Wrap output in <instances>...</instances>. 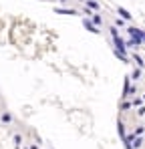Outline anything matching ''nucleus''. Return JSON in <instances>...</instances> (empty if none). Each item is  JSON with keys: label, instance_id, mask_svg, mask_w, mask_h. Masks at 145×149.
<instances>
[{"label": "nucleus", "instance_id": "nucleus-1", "mask_svg": "<svg viewBox=\"0 0 145 149\" xmlns=\"http://www.w3.org/2000/svg\"><path fill=\"white\" fill-rule=\"evenodd\" d=\"M111 34H113V42H115V49H117V54L123 58V60H127V54H125V45H123V40L119 38V34H117V30H115V26H111Z\"/></svg>", "mask_w": 145, "mask_h": 149}, {"label": "nucleus", "instance_id": "nucleus-7", "mask_svg": "<svg viewBox=\"0 0 145 149\" xmlns=\"http://www.w3.org/2000/svg\"><path fill=\"white\" fill-rule=\"evenodd\" d=\"M89 6H91V8H95V10L99 8V4H97V2H93V0H89Z\"/></svg>", "mask_w": 145, "mask_h": 149}, {"label": "nucleus", "instance_id": "nucleus-2", "mask_svg": "<svg viewBox=\"0 0 145 149\" xmlns=\"http://www.w3.org/2000/svg\"><path fill=\"white\" fill-rule=\"evenodd\" d=\"M129 34H131L129 45L137 47V45H141V42H143V32H141V30H137V28H131V26H129Z\"/></svg>", "mask_w": 145, "mask_h": 149}, {"label": "nucleus", "instance_id": "nucleus-3", "mask_svg": "<svg viewBox=\"0 0 145 149\" xmlns=\"http://www.w3.org/2000/svg\"><path fill=\"white\" fill-rule=\"evenodd\" d=\"M83 26H85L87 30H91V32H99V28H97V26L91 22V20H85V22H83Z\"/></svg>", "mask_w": 145, "mask_h": 149}, {"label": "nucleus", "instance_id": "nucleus-5", "mask_svg": "<svg viewBox=\"0 0 145 149\" xmlns=\"http://www.w3.org/2000/svg\"><path fill=\"white\" fill-rule=\"evenodd\" d=\"M57 12L59 14H77L75 10H69V8H57Z\"/></svg>", "mask_w": 145, "mask_h": 149}, {"label": "nucleus", "instance_id": "nucleus-4", "mask_svg": "<svg viewBox=\"0 0 145 149\" xmlns=\"http://www.w3.org/2000/svg\"><path fill=\"white\" fill-rule=\"evenodd\" d=\"M117 12L121 14V16H123V18H127V20H131V14L125 10V8H117Z\"/></svg>", "mask_w": 145, "mask_h": 149}, {"label": "nucleus", "instance_id": "nucleus-6", "mask_svg": "<svg viewBox=\"0 0 145 149\" xmlns=\"http://www.w3.org/2000/svg\"><path fill=\"white\" fill-rule=\"evenodd\" d=\"M93 24H97V26H101V24H103V20H101V16H99V14L93 16Z\"/></svg>", "mask_w": 145, "mask_h": 149}, {"label": "nucleus", "instance_id": "nucleus-8", "mask_svg": "<svg viewBox=\"0 0 145 149\" xmlns=\"http://www.w3.org/2000/svg\"><path fill=\"white\" fill-rule=\"evenodd\" d=\"M143 40H145V32H143Z\"/></svg>", "mask_w": 145, "mask_h": 149}]
</instances>
